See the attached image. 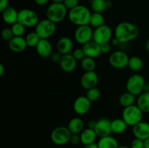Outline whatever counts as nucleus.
Instances as JSON below:
<instances>
[{"instance_id":"obj_1","label":"nucleus","mask_w":149,"mask_h":148,"mask_svg":"<svg viewBox=\"0 0 149 148\" xmlns=\"http://www.w3.org/2000/svg\"><path fill=\"white\" fill-rule=\"evenodd\" d=\"M139 35V29L130 22H121L116 26L114 30V37L121 44H126L135 40Z\"/></svg>"},{"instance_id":"obj_2","label":"nucleus","mask_w":149,"mask_h":148,"mask_svg":"<svg viewBox=\"0 0 149 148\" xmlns=\"http://www.w3.org/2000/svg\"><path fill=\"white\" fill-rule=\"evenodd\" d=\"M91 12L87 7L83 5H78L75 8L69 10L68 17L73 24L77 26H85L90 23Z\"/></svg>"},{"instance_id":"obj_3","label":"nucleus","mask_w":149,"mask_h":148,"mask_svg":"<svg viewBox=\"0 0 149 148\" xmlns=\"http://www.w3.org/2000/svg\"><path fill=\"white\" fill-rule=\"evenodd\" d=\"M68 10L63 3L53 2L48 7L46 11L47 18L55 23L62 22L68 15Z\"/></svg>"},{"instance_id":"obj_4","label":"nucleus","mask_w":149,"mask_h":148,"mask_svg":"<svg viewBox=\"0 0 149 148\" xmlns=\"http://www.w3.org/2000/svg\"><path fill=\"white\" fill-rule=\"evenodd\" d=\"M143 116V113L137 104L125 107L122 111V118L130 126H134L142 121Z\"/></svg>"},{"instance_id":"obj_5","label":"nucleus","mask_w":149,"mask_h":148,"mask_svg":"<svg viewBox=\"0 0 149 148\" xmlns=\"http://www.w3.org/2000/svg\"><path fill=\"white\" fill-rule=\"evenodd\" d=\"M146 81L143 77L140 74H134L128 78L126 83V89L128 92L139 96L143 92Z\"/></svg>"},{"instance_id":"obj_6","label":"nucleus","mask_w":149,"mask_h":148,"mask_svg":"<svg viewBox=\"0 0 149 148\" xmlns=\"http://www.w3.org/2000/svg\"><path fill=\"white\" fill-rule=\"evenodd\" d=\"M56 30V23H53L49 19L39 20L35 27V32L42 39H47L55 33Z\"/></svg>"},{"instance_id":"obj_7","label":"nucleus","mask_w":149,"mask_h":148,"mask_svg":"<svg viewBox=\"0 0 149 148\" xmlns=\"http://www.w3.org/2000/svg\"><path fill=\"white\" fill-rule=\"evenodd\" d=\"M71 132L68 127L58 126L52 130L50 138L52 142L56 145H64L70 142L71 137Z\"/></svg>"},{"instance_id":"obj_8","label":"nucleus","mask_w":149,"mask_h":148,"mask_svg":"<svg viewBox=\"0 0 149 148\" xmlns=\"http://www.w3.org/2000/svg\"><path fill=\"white\" fill-rule=\"evenodd\" d=\"M17 22L23 24L26 28L36 27L39 22V16L33 10L30 9H23L18 11Z\"/></svg>"},{"instance_id":"obj_9","label":"nucleus","mask_w":149,"mask_h":148,"mask_svg":"<svg viewBox=\"0 0 149 148\" xmlns=\"http://www.w3.org/2000/svg\"><path fill=\"white\" fill-rule=\"evenodd\" d=\"M113 30L108 25H103L100 27L95 28L93 33V41L100 45L111 42L113 39Z\"/></svg>"},{"instance_id":"obj_10","label":"nucleus","mask_w":149,"mask_h":148,"mask_svg":"<svg viewBox=\"0 0 149 148\" xmlns=\"http://www.w3.org/2000/svg\"><path fill=\"white\" fill-rule=\"evenodd\" d=\"M130 57L125 51L118 50L113 52L109 58V64L116 69H123L128 66Z\"/></svg>"},{"instance_id":"obj_11","label":"nucleus","mask_w":149,"mask_h":148,"mask_svg":"<svg viewBox=\"0 0 149 148\" xmlns=\"http://www.w3.org/2000/svg\"><path fill=\"white\" fill-rule=\"evenodd\" d=\"M93 33L94 30L90 25L78 26L74 32V39L77 43L84 45L93 40Z\"/></svg>"},{"instance_id":"obj_12","label":"nucleus","mask_w":149,"mask_h":148,"mask_svg":"<svg viewBox=\"0 0 149 148\" xmlns=\"http://www.w3.org/2000/svg\"><path fill=\"white\" fill-rule=\"evenodd\" d=\"M91 102H92L86 96H79L74 102V111L80 115L87 114L91 108Z\"/></svg>"},{"instance_id":"obj_13","label":"nucleus","mask_w":149,"mask_h":148,"mask_svg":"<svg viewBox=\"0 0 149 148\" xmlns=\"http://www.w3.org/2000/svg\"><path fill=\"white\" fill-rule=\"evenodd\" d=\"M111 120L106 118H103L97 120L95 131L97 133V136L100 138L104 137V136H110L112 133L111 131Z\"/></svg>"},{"instance_id":"obj_14","label":"nucleus","mask_w":149,"mask_h":148,"mask_svg":"<svg viewBox=\"0 0 149 148\" xmlns=\"http://www.w3.org/2000/svg\"><path fill=\"white\" fill-rule=\"evenodd\" d=\"M98 75L95 72V71H85V73L81 76L80 84L84 89L88 90L90 89L96 87L98 84Z\"/></svg>"},{"instance_id":"obj_15","label":"nucleus","mask_w":149,"mask_h":148,"mask_svg":"<svg viewBox=\"0 0 149 148\" xmlns=\"http://www.w3.org/2000/svg\"><path fill=\"white\" fill-rule=\"evenodd\" d=\"M132 133L135 138L145 141L149 138V123L141 121L132 126Z\"/></svg>"},{"instance_id":"obj_16","label":"nucleus","mask_w":149,"mask_h":148,"mask_svg":"<svg viewBox=\"0 0 149 148\" xmlns=\"http://www.w3.org/2000/svg\"><path fill=\"white\" fill-rule=\"evenodd\" d=\"M59 64L63 71L66 73H71L77 68V60L74 57L72 54H68L63 55Z\"/></svg>"},{"instance_id":"obj_17","label":"nucleus","mask_w":149,"mask_h":148,"mask_svg":"<svg viewBox=\"0 0 149 148\" xmlns=\"http://www.w3.org/2000/svg\"><path fill=\"white\" fill-rule=\"evenodd\" d=\"M82 49L86 57H90L94 59L99 57L102 54L100 45L93 40L83 45Z\"/></svg>"},{"instance_id":"obj_18","label":"nucleus","mask_w":149,"mask_h":148,"mask_svg":"<svg viewBox=\"0 0 149 148\" xmlns=\"http://www.w3.org/2000/svg\"><path fill=\"white\" fill-rule=\"evenodd\" d=\"M8 45L9 48L16 53L23 52L28 46L26 38L23 36H14L11 40L9 41Z\"/></svg>"},{"instance_id":"obj_19","label":"nucleus","mask_w":149,"mask_h":148,"mask_svg":"<svg viewBox=\"0 0 149 148\" xmlns=\"http://www.w3.org/2000/svg\"><path fill=\"white\" fill-rule=\"evenodd\" d=\"M73 41L68 36H63L56 44V49L62 55L71 54L73 50Z\"/></svg>"},{"instance_id":"obj_20","label":"nucleus","mask_w":149,"mask_h":148,"mask_svg":"<svg viewBox=\"0 0 149 148\" xmlns=\"http://www.w3.org/2000/svg\"><path fill=\"white\" fill-rule=\"evenodd\" d=\"M36 50L38 55L42 58H49L53 52L52 44L48 39H41L37 46H36Z\"/></svg>"},{"instance_id":"obj_21","label":"nucleus","mask_w":149,"mask_h":148,"mask_svg":"<svg viewBox=\"0 0 149 148\" xmlns=\"http://www.w3.org/2000/svg\"><path fill=\"white\" fill-rule=\"evenodd\" d=\"M2 18L4 23L8 25L13 26L17 22L18 17V12L12 7H8L6 10L2 12Z\"/></svg>"},{"instance_id":"obj_22","label":"nucleus","mask_w":149,"mask_h":148,"mask_svg":"<svg viewBox=\"0 0 149 148\" xmlns=\"http://www.w3.org/2000/svg\"><path fill=\"white\" fill-rule=\"evenodd\" d=\"M80 136H81V143L84 145H87L92 143H95L97 137V135L95 129L87 127V129H84L82 132L80 133Z\"/></svg>"},{"instance_id":"obj_23","label":"nucleus","mask_w":149,"mask_h":148,"mask_svg":"<svg viewBox=\"0 0 149 148\" xmlns=\"http://www.w3.org/2000/svg\"><path fill=\"white\" fill-rule=\"evenodd\" d=\"M67 127L72 134H80L84 130V123L82 119L79 117H75L70 120Z\"/></svg>"},{"instance_id":"obj_24","label":"nucleus","mask_w":149,"mask_h":148,"mask_svg":"<svg viewBox=\"0 0 149 148\" xmlns=\"http://www.w3.org/2000/svg\"><path fill=\"white\" fill-rule=\"evenodd\" d=\"M90 6L93 12L102 13L111 7L110 0H91Z\"/></svg>"},{"instance_id":"obj_25","label":"nucleus","mask_w":149,"mask_h":148,"mask_svg":"<svg viewBox=\"0 0 149 148\" xmlns=\"http://www.w3.org/2000/svg\"><path fill=\"white\" fill-rule=\"evenodd\" d=\"M97 144L99 148H118L119 146L118 141L111 135L100 138Z\"/></svg>"},{"instance_id":"obj_26","label":"nucleus","mask_w":149,"mask_h":148,"mask_svg":"<svg viewBox=\"0 0 149 148\" xmlns=\"http://www.w3.org/2000/svg\"><path fill=\"white\" fill-rule=\"evenodd\" d=\"M111 131L112 133L116 134H120L126 131L128 125L124 120L123 118H116L111 120Z\"/></svg>"},{"instance_id":"obj_27","label":"nucleus","mask_w":149,"mask_h":148,"mask_svg":"<svg viewBox=\"0 0 149 148\" xmlns=\"http://www.w3.org/2000/svg\"><path fill=\"white\" fill-rule=\"evenodd\" d=\"M137 105L143 113H149V92H143L136 100Z\"/></svg>"},{"instance_id":"obj_28","label":"nucleus","mask_w":149,"mask_h":148,"mask_svg":"<svg viewBox=\"0 0 149 148\" xmlns=\"http://www.w3.org/2000/svg\"><path fill=\"white\" fill-rule=\"evenodd\" d=\"M135 97H136V96L131 94V93L128 92V91L123 93V94L119 97V104H120L122 107H123L124 108H125V107H129V106L133 105V104H135V101H136Z\"/></svg>"},{"instance_id":"obj_29","label":"nucleus","mask_w":149,"mask_h":148,"mask_svg":"<svg viewBox=\"0 0 149 148\" xmlns=\"http://www.w3.org/2000/svg\"><path fill=\"white\" fill-rule=\"evenodd\" d=\"M105 19L102 13L98 12H93L91 14L90 19V25L92 28H97L100 26L104 25Z\"/></svg>"},{"instance_id":"obj_30","label":"nucleus","mask_w":149,"mask_h":148,"mask_svg":"<svg viewBox=\"0 0 149 148\" xmlns=\"http://www.w3.org/2000/svg\"><path fill=\"white\" fill-rule=\"evenodd\" d=\"M128 67L131 71L134 72H138L141 71L143 67V62L139 57L133 56L132 57H130Z\"/></svg>"},{"instance_id":"obj_31","label":"nucleus","mask_w":149,"mask_h":148,"mask_svg":"<svg viewBox=\"0 0 149 148\" xmlns=\"http://www.w3.org/2000/svg\"><path fill=\"white\" fill-rule=\"evenodd\" d=\"M81 66L84 71H93L96 67L94 58L90 57H84L81 60Z\"/></svg>"},{"instance_id":"obj_32","label":"nucleus","mask_w":149,"mask_h":148,"mask_svg":"<svg viewBox=\"0 0 149 148\" xmlns=\"http://www.w3.org/2000/svg\"><path fill=\"white\" fill-rule=\"evenodd\" d=\"M41 39H42L39 37V35H38L35 31L31 32L29 34L26 35V43H27L28 46L31 48H36V46H37Z\"/></svg>"},{"instance_id":"obj_33","label":"nucleus","mask_w":149,"mask_h":148,"mask_svg":"<svg viewBox=\"0 0 149 148\" xmlns=\"http://www.w3.org/2000/svg\"><path fill=\"white\" fill-rule=\"evenodd\" d=\"M86 97L91 102L97 101L100 97V89L98 88H97V87H94V88H92L87 90Z\"/></svg>"},{"instance_id":"obj_34","label":"nucleus","mask_w":149,"mask_h":148,"mask_svg":"<svg viewBox=\"0 0 149 148\" xmlns=\"http://www.w3.org/2000/svg\"><path fill=\"white\" fill-rule=\"evenodd\" d=\"M14 36H23L26 31V27L19 22H17L12 26L11 28Z\"/></svg>"},{"instance_id":"obj_35","label":"nucleus","mask_w":149,"mask_h":148,"mask_svg":"<svg viewBox=\"0 0 149 148\" xmlns=\"http://www.w3.org/2000/svg\"><path fill=\"white\" fill-rule=\"evenodd\" d=\"M1 36L2 39L4 41H10L14 37V34L13 33V30L10 28H4L2 30H1Z\"/></svg>"},{"instance_id":"obj_36","label":"nucleus","mask_w":149,"mask_h":148,"mask_svg":"<svg viewBox=\"0 0 149 148\" xmlns=\"http://www.w3.org/2000/svg\"><path fill=\"white\" fill-rule=\"evenodd\" d=\"M79 0H64L63 3L67 8V10H71L72 9L75 8L78 5H79Z\"/></svg>"},{"instance_id":"obj_37","label":"nucleus","mask_w":149,"mask_h":148,"mask_svg":"<svg viewBox=\"0 0 149 148\" xmlns=\"http://www.w3.org/2000/svg\"><path fill=\"white\" fill-rule=\"evenodd\" d=\"M72 55L77 60H81L84 57H86L82 48H77L74 49L72 52Z\"/></svg>"},{"instance_id":"obj_38","label":"nucleus","mask_w":149,"mask_h":148,"mask_svg":"<svg viewBox=\"0 0 149 148\" xmlns=\"http://www.w3.org/2000/svg\"><path fill=\"white\" fill-rule=\"evenodd\" d=\"M131 148H144V141L135 138L131 143Z\"/></svg>"},{"instance_id":"obj_39","label":"nucleus","mask_w":149,"mask_h":148,"mask_svg":"<svg viewBox=\"0 0 149 148\" xmlns=\"http://www.w3.org/2000/svg\"><path fill=\"white\" fill-rule=\"evenodd\" d=\"M62 56L63 55L57 51V52H52V55L49 57V59H50V60L52 61V62H55V63H58V62L60 63L61 58H62Z\"/></svg>"},{"instance_id":"obj_40","label":"nucleus","mask_w":149,"mask_h":148,"mask_svg":"<svg viewBox=\"0 0 149 148\" xmlns=\"http://www.w3.org/2000/svg\"><path fill=\"white\" fill-rule=\"evenodd\" d=\"M111 49V45L110 42L109 43H105L100 45V49H101L102 54H108L110 52Z\"/></svg>"},{"instance_id":"obj_41","label":"nucleus","mask_w":149,"mask_h":148,"mask_svg":"<svg viewBox=\"0 0 149 148\" xmlns=\"http://www.w3.org/2000/svg\"><path fill=\"white\" fill-rule=\"evenodd\" d=\"M70 142L74 145H77L81 143V136L80 134H72L71 135Z\"/></svg>"},{"instance_id":"obj_42","label":"nucleus","mask_w":149,"mask_h":148,"mask_svg":"<svg viewBox=\"0 0 149 148\" xmlns=\"http://www.w3.org/2000/svg\"><path fill=\"white\" fill-rule=\"evenodd\" d=\"M9 7L8 0H0V12H2L4 10Z\"/></svg>"},{"instance_id":"obj_43","label":"nucleus","mask_w":149,"mask_h":148,"mask_svg":"<svg viewBox=\"0 0 149 148\" xmlns=\"http://www.w3.org/2000/svg\"><path fill=\"white\" fill-rule=\"evenodd\" d=\"M34 2L39 6H45V4H47L49 0H33Z\"/></svg>"},{"instance_id":"obj_44","label":"nucleus","mask_w":149,"mask_h":148,"mask_svg":"<svg viewBox=\"0 0 149 148\" xmlns=\"http://www.w3.org/2000/svg\"><path fill=\"white\" fill-rule=\"evenodd\" d=\"M111 45H113V46H119V44H121V42L116 37H114L111 41Z\"/></svg>"},{"instance_id":"obj_45","label":"nucleus","mask_w":149,"mask_h":148,"mask_svg":"<svg viewBox=\"0 0 149 148\" xmlns=\"http://www.w3.org/2000/svg\"><path fill=\"white\" fill-rule=\"evenodd\" d=\"M96 123H97V120H91L90 121H89L88 123V128H90V129H95V127Z\"/></svg>"},{"instance_id":"obj_46","label":"nucleus","mask_w":149,"mask_h":148,"mask_svg":"<svg viewBox=\"0 0 149 148\" xmlns=\"http://www.w3.org/2000/svg\"><path fill=\"white\" fill-rule=\"evenodd\" d=\"M84 148H99V147H98V145H97V144L92 143V144H90V145H84Z\"/></svg>"},{"instance_id":"obj_47","label":"nucleus","mask_w":149,"mask_h":148,"mask_svg":"<svg viewBox=\"0 0 149 148\" xmlns=\"http://www.w3.org/2000/svg\"><path fill=\"white\" fill-rule=\"evenodd\" d=\"M143 92H149V82H146L144 85Z\"/></svg>"},{"instance_id":"obj_48","label":"nucleus","mask_w":149,"mask_h":148,"mask_svg":"<svg viewBox=\"0 0 149 148\" xmlns=\"http://www.w3.org/2000/svg\"><path fill=\"white\" fill-rule=\"evenodd\" d=\"M4 73V66L3 64H0V75H3Z\"/></svg>"},{"instance_id":"obj_49","label":"nucleus","mask_w":149,"mask_h":148,"mask_svg":"<svg viewBox=\"0 0 149 148\" xmlns=\"http://www.w3.org/2000/svg\"><path fill=\"white\" fill-rule=\"evenodd\" d=\"M144 148H149V138L144 141Z\"/></svg>"},{"instance_id":"obj_50","label":"nucleus","mask_w":149,"mask_h":148,"mask_svg":"<svg viewBox=\"0 0 149 148\" xmlns=\"http://www.w3.org/2000/svg\"><path fill=\"white\" fill-rule=\"evenodd\" d=\"M146 49L147 52H149V39L147 41L146 44Z\"/></svg>"},{"instance_id":"obj_51","label":"nucleus","mask_w":149,"mask_h":148,"mask_svg":"<svg viewBox=\"0 0 149 148\" xmlns=\"http://www.w3.org/2000/svg\"><path fill=\"white\" fill-rule=\"evenodd\" d=\"M53 2H56V3H63L64 1V0H52Z\"/></svg>"},{"instance_id":"obj_52","label":"nucleus","mask_w":149,"mask_h":148,"mask_svg":"<svg viewBox=\"0 0 149 148\" xmlns=\"http://www.w3.org/2000/svg\"><path fill=\"white\" fill-rule=\"evenodd\" d=\"M118 148H130V147H128L126 146V145H121V146H119V147Z\"/></svg>"}]
</instances>
